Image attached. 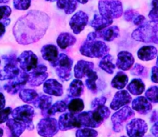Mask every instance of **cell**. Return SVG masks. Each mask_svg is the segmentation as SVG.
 <instances>
[{
    "instance_id": "obj_1",
    "label": "cell",
    "mask_w": 158,
    "mask_h": 137,
    "mask_svg": "<svg viewBox=\"0 0 158 137\" xmlns=\"http://www.w3.org/2000/svg\"><path fill=\"white\" fill-rule=\"evenodd\" d=\"M50 18L44 12L31 10L18 18L14 25L13 35L18 43L28 45L41 39L46 33Z\"/></svg>"
},
{
    "instance_id": "obj_2",
    "label": "cell",
    "mask_w": 158,
    "mask_h": 137,
    "mask_svg": "<svg viewBox=\"0 0 158 137\" xmlns=\"http://www.w3.org/2000/svg\"><path fill=\"white\" fill-rule=\"evenodd\" d=\"M132 38L142 42H153L157 44V23L145 21L133 32Z\"/></svg>"
},
{
    "instance_id": "obj_3",
    "label": "cell",
    "mask_w": 158,
    "mask_h": 137,
    "mask_svg": "<svg viewBox=\"0 0 158 137\" xmlns=\"http://www.w3.org/2000/svg\"><path fill=\"white\" fill-rule=\"evenodd\" d=\"M109 50L106 43L100 40H86L80 49L81 55L89 58H102L108 54Z\"/></svg>"
},
{
    "instance_id": "obj_4",
    "label": "cell",
    "mask_w": 158,
    "mask_h": 137,
    "mask_svg": "<svg viewBox=\"0 0 158 137\" xmlns=\"http://www.w3.org/2000/svg\"><path fill=\"white\" fill-rule=\"evenodd\" d=\"M98 7L100 15L108 19L118 18L123 15L122 2L118 0H100Z\"/></svg>"
},
{
    "instance_id": "obj_5",
    "label": "cell",
    "mask_w": 158,
    "mask_h": 137,
    "mask_svg": "<svg viewBox=\"0 0 158 137\" xmlns=\"http://www.w3.org/2000/svg\"><path fill=\"white\" fill-rule=\"evenodd\" d=\"M73 63V60L66 54L61 53L58 55L55 62L50 63L51 66L56 69V73L62 81H69L72 77Z\"/></svg>"
},
{
    "instance_id": "obj_6",
    "label": "cell",
    "mask_w": 158,
    "mask_h": 137,
    "mask_svg": "<svg viewBox=\"0 0 158 137\" xmlns=\"http://www.w3.org/2000/svg\"><path fill=\"white\" fill-rule=\"evenodd\" d=\"M12 118L15 120L19 121L25 124L26 129L29 131L32 130L34 129L33 126V117L35 115V112L32 106L29 105H24V106H18L11 112Z\"/></svg>"
},
{
    "instance_id": "obj_7",
    "label": "cell",
    "mask_w": 158,
    "mask_h": 137,
    "mask_svg": "<svg viewBox=\"0 0 158 137\" xmlns=\"http://www.w3.org/2000/svg\"><path fill=\"white\" fill-rule=\"evenodd\" d=\"M2 59L5 66L2 69H0V80H10L19 74L20 69L18 67V61L15 54H9L3 55Z\"/></svg>"
},
{
    "instance_id": "obj_8",
    "label": "cell",
    "mask_w": 158,
    "mask_h": 137,
    "mask_svg": "<svg viewBox=\"0 0 158 137\" xmlns=\"http://www.w3.org/2000/svg\"><path fill=\"white\" fill-rule=\"evenodd\" d=\"M58 131V122L52 117H45L37 124V132L42 137H52Z\"/></svg>"
},
{
    "instance_id": "obj_9",
    "label": "cell",
    "mask_w": 158,
    "mask_h": 137,
    "mask_svg": "<svg viewBox=\"0 0 158 137\" xmlns=\"http://www.w3.org/2000/svg\"><path fill=\"white\" fill-rule=\"evenodd\" d=\"M28 81H29V74L23 71H20L19 74L17 76L10 79L3 86V89L9 94L15 95L23 89Z\"/></svg>"
},
{
    "instance_id": "obj_10",
    "label": "cell",
    "mask_w": 158,
    "mask_h": 137,
    "mask_svg": "<svg viewBox=\"0 0 158 137\" xmlns=\"http://www.w3.org/2000/svg\"><path fill=\"white\" fill-rule=\"evenodd\" d=\"M134 110L128 106H125L119 111L114 114L111 117L113 123V129L114 132H120L123 129V124L124 122L134 116Z\"/></svg>"
},
{
    "instance_id": "obj_11",
    "label": "cell",
    "mask_w": 158,
    "mask_h": 137,
    "mask_svg": "<svg viewBox=\"0 0 158 137\" xmlns=\"http://www.w3.org/2000/svg\"><path fill=\"white\" fill-rule=\"evenodd\" d=\"M126 129L129 137H143L148 132V126L141 119H133L127 123Z\"/></svg>"
},
{
    "instance_id": "obj_12",
    "label": "cell",
    "mask_w": 158,
    "mask_h": 137,
    "mask_svg": "<svg viewBox=\"0 0 158 137\" xmlns=\"http://www.w3.org/2000/svg\"><path fill=\"white\" fill-rule=\"evenodd\" d=\"M18 64L23 72H30L38 65L37 55L32 51H25L19 57H17Z\"/></svg>"
},
{
    "instance_id": "obj_13",
    "label": "cell",
    "mask_w": 158,
    "mask_h": 137,
    "mask_svg": "<svg viewBox=\"0 0 158 137\" xmlns=\"http://www.w3.org/2000/svg\"><path fill=\"white\" fill-rule=\"evenodd\" d=\"M91 128L99 127L110 115L109 108L104 106L96 107L92 111H89Z\"/></svg>"
},
{
    "instance_id": "obj_14",
    "label": "cell",
    "mask_w": 158,
    "mask_h": 137,
    "mask_svg": "<svg viewBox=\"0 0 158 137\" xmlns=\"http://www.w3.org/2000/svg\"><path fill=\"white\" fill-rule=\"evenodd\" d=\"M28 83L31 86H39L44 83L48 77L47 67L43 64L37 65L36 67L29 72Z\"/></svg>"
},
{
    "instance_id": "obj_15",
    "label": "cell",
    "mask_w": 158,
    "mask_h": 137,
    "mask_svg": "<svg viewBox=\"0 0 158 137\" xmlns=\"http://www.w3.org/2000/svg\"><path fill=\"white\" fill-rule=\"evenodd\" d=\"M89 21V16L86 12L79 11L73 15L69 21V26L75 34H80L85 29Z\"/></svg>"
},
{
    "instance_id": "obj_16",
    "label": "cell",
    "mask_w": 158,
    "mask_h": 137,
    "mask_svg": "<svg viewBox=\"0 0 158 137\" xmlns=\"http://www.w3.org/2000/svg\"><path fill=\"white\" fill-rule=\"evenodd\" d=\"M58 127L60 130L66 131L75 128H81L77 120V115L73 113H64L59 118Z\"/></svg>"
},
{
    "instance_id": "obj_17",
    "label": "cell",
    "mask_w": 158,
    "mask_h": 137,
    "mask_svg": "<svg viewBox=\"0 0 158 137\" xmlns=\"http://www.w3.org/2000/svg\"><path fill=\"white\" fill-rule=\"evenodd\" d=\"M131 101H132V98H131V95H130L129 92L127 90L121 89V90L116 92L110 107L113 110H118L121 107H123V106L131 103Z\"/></svg>"
},
{
    "instance_id": "obj_18",
    "label": "cell",
    "mask_w": 158,
    "mask_h": 137,
    "mask_svg": "<svg viewBox=\"0 0 158 137\" xmlns=\"http://www.w3.org/2000/svg\"><path fill=\"white\" fill-rule=\"evenodd\" d=\"M134 58L132 54L127 51H122L117 55V60L116 66L121 70H130L134 66Z\"/></svg>"
},
{
    "instance_id": "obj_19",
    "label": "cell",
    "mask_w": 158,
    "mask_h": 137,
    "mask_svg": "<svg viewBox=\"0 0 158 137\" xmlns=\"http://www.w3.org/2000/svg\"><path fill=\"white\" fill-rule=\"evenodd\" d=\"M43 91L47 95L61 96L63 94V85L54 79H49L44 82Z\"/></svg>"
},
{
    "instance_id": "obj_20",
    "label": "cell",
    "mask_w": 158,
    "mask_h": 137,
    "mask_svg": "<svg viewBox=\"0 0 158 137\" xmlns=\"http://www.w3.org/2000/svg\"><path fill=\"white\" fill-rule=\"evenodd\" d=\"M96 38H103L106 42H111L120 35V29L117 26H108L100 31H96Z\"/></svg>"
},
{
    "instance_id": "obj_21",
    "label": "cell",
    "mask_w": 158,
    "mask_h": 137,
    "mask_svg": "<svg viewBox=\"0 0 158 137\" xmlns=\"http://www.w3.org/2000/svg\"><path fill=\"white\" fill-rule=\"evenodd\" d=\"M132 108L140 114L146 115L152 110V105L144 96H139L133 100Z\"/></svg>"
},
{
    "instance_id": "obj_22",
    "label": "cell",
    "mask_w": 158,
    "mask_h": 137,
    "mask_svg": "<svg viewBox=\"0 0 158 137\" xmlns=\"http://www.w3.org/2000/svg\"><path fill=\"white\" fill-rule=\"evenodd\" d=\"M94 64L92 62L80 60L74 67V75L77 79L86 76L89 72L94 70Z\"/></svg>"
},
{
    "instance_id": "obj_23",
    "label": "cell",
    "mask_w": 158,
    "mask_h": 137,
    "mask_svg": "<svg viewBox=\"0 0 158 137\" xmlns=\"http://www.w3.org/2000/svg\"><path fill=\"white\" fill-rule=\"evenodd\" d=\"M41 54L43 59L49 62L50 63H52L56 61L59 55L58 49L54 45H45L41 49Z\"/></svg>"
},
{
    "instance_id": "obj_24",
    "label": "cell",
    "mask_w": 158,
    "mask_h": 137,
    "mask_svg": "<svg viewBox=\"0 0 158 137\" xmlns=\"http://www.w3.org/2000/svg\"><path fill=\"white\" fill-rule=\"evenodd\" d=\"M6 126L10 130V137H20L26 129V126L23 123L15 120L14 119H9L6 121Z\"/></svg>"
},
{
    "instance_id": "obj_25",
    "label": "cell",
    "mask_w": 158,
    "mask_h": 137,
    "mask_svg": "<svg viewBox=\"0 0 158 137\" xmlns=\"http://www.w3.org/2000/svg\"><path fill=\"white\" fill-rule=\"evenodd\" d=\"M157 55V49L153 46H143L137 52V56L142 61H151Z\"/></svg>"
},
{
    "instance_id": "obj_26",
    "label": "cell",
    "mask_w": 158,
    "mask_h": 137,
    "mask_svg": "<svg viewBox=\"0 0 158 137\" xmlns=\"http://www.w3.org/2000/svg\"><path fill=\"white\" fill-rule=\"evenodd\" d=\"M112 23L113 20L104 18L98 13H95L94 18L89 22V26L94 28L96 31H100L105 28L108 27V26H110Z\"/></svg>"
},
{
    "instance_id": "obj_27",
    "label": "cell",
    "mask_w": 158,
    "mask_h": 137,
    "mask_svg": "<svg viewBox=\"0 0 158 137\" xmlns=\"http://www.w3.org/2000/svg\"><path fill=\"white\" fill-rule=\"evenodd\" d=\"M76 42H77L76 37L69 32H63L60 34L56 40L57 45L62 49H66L68 47L73 46Z\"/></svg>"
},
{
    "instance_id": "obj_28",
    "label": "cell",
    "mask_w": 158,
    "mask_h": 137,
    "mask_svg": "<svg viewBox=\"0 0 158 137\" xmlns=\"http://www.w3.org/2000/svg\"><path fill=\"white\" fill-rule=\"evenodd\" d=\"M84 91V85L80 79L73 80L68 89V97L69 98H78Z\"/></svg>"
},
{
    "instance_id": "obj_29",
    "label": "cell",
    "mask_w": 158,
    "mask_h": 137,
    "mask_svg": "<svg viewBox=\"0 0 158 137\" xmlns=\"http://www.w3.org/2000/svg\"><path fill=\"white\" fill-rule=\"evenodd\" d=\"M67 109V103L64 100L57 101L50 106L47 110L42 112V115L44 117H51L56 112H63Z\"/></svg>"
},
{
    "instance_id": "obj_30",
    "label": "cell",
    "mask_w": 158,
    "mask_h": 137,
    "mask_svg": "<svg viewBox=\"0 0 158 137\" xmlns=\"http://www.w3.org/2000/svg\"><path fill=\"white\" fill-rule=\"evenodd\" d=\"M127 91L131 92L132 95H139L144 92L145 85L141 79H134L127 85Z\"/></svg>"
},
{
    "instance_id": "obj_31",
    "label": "cell",
    "mask_w": 158,
    "mask_h": 137,
    "mask_svg": "<svg viewBox=\"0 0 158 137\" xmlns=\"http://www.w3.org/2000/svg\"><path fill=\"white\" fill-rule=\"evenodd\" d=\"M52 99L49 95H38L34 103H32L35 107L38 108V109H41L42 112L47 110L51 106H52Z\"/></svg>"
},
{
    "instance_id": "obj_32",
    "label": "cell",
    "mask_w": 158,
    "mask_h": 137,
    "mask_svg": "<svg viewBox=\"0 0 158 137\" xmlns=\"http://www.w3.org/2000/svg\"><path fill=\"white\" fill-rule=\"evenodd\" d=\"M113 60H114V57L110 54H106L100 60L99 66H100V69L107 72L108 74H113L114 72V69H116V66L113 62Z\"/></svg>"
},
{
    "instance_id": "obj_33",
    "label": "cell",
    "mask_w": 158,
    "mask_h": 137,
    "mask_svg": "<svg viewBox=\"0 0 158 137\" xmlns=\"http://www.w3.org/2000/svg\"><path fill=\"white\" fill-rule=\"evenodd\" d=\"M56 6L66 14H72L77 9V2L75 0H57Z\"/></svg>"
},
{
    "instance_id": "obj_34",
    "label": "cell",
    "mask_w": 158,
    "mask_h": 137,
    "mask_svg": "<svg viewBox=\"0 0 158 137\" xmlns=\"http://www.w3.org/2000/svg\"><path fill=\"white\" fill-rule=\"evenodd\" d=\"M128 80H129V78L124 72H118L117 75H115V77L113 79L112 82H111V86L115 89L121 90L127 86Z\"/></svg>"
},
{
    "instance_id": "obj_35",
    "label": "cell",
    "mask_w": 158,
    "mask_h": 137,
    "mask_svg": "<svg viewBox=\"0 0 158 137\" xmlns=\"http://www.w3.org/2000/svg\"><path fill=\"white\" fill-rule=\"evenodd\" d=\"M84 103L83 99L80 98H74L69 101V104H67V109L73 114H78L81 112L84 109Z\"/></svg>"
},
{
    "instance_id": "obj_36",
    "label": "cell",
    "mask_w": 158,
    "mask_h": 137,
    "mask_svg": "<svg viewBox=\"0 0 158 137\" xmlns=\"http://www.w3.org/2000/svg\"><path fill=\"white\" fill-rule=\"evenodd\" d=\"M86 76V81H85V84H86V87H87L88 89L90 90L93 93L97 94V92H98L97 84H96V81H97V79H98L97 73L93 70L91 71V72H89Z\"/></svg>"
},
{
    "instance_id": "obj_37",
    "label": "cell",
    "mask_w": 158,
    "mask_h": 137,
    "mask_svg": "<svg viewBox=\"0 0 158 137\" xmlns=\"http://www.w3.org/2000/svg\"><path fill=\"white\" fill-rule=\"evenodd\" d=\"M38 95V93L33 89H22L19 92V98L24 103L29 104H32Z\"/></svg>"
},
{
    "instance_id": "obj_38",
    "label": "cell",
    "mask_w": 158,
    "mask_h": 137,
    "mask_svg": "<svg viewBox=\"0 0 158 137\" xmlns=\"http://www.w3.org/2000/svg\"><path fill=\"white\" fill-rule=\"evenodd\" d=\"M131 74L133 75H136V76L145 78L148 75V69L143 66H142V65L137 63L131 69Z\"/></svg>"
},
{
    "instance_id": "obj_39",
    "label": "cell",
    "mask_w": 158,
    "mask_h": 137,
    "mask_svg": "<svg viewBox=\"0 0 158 137\" xmlns=\"http://www.w3.org/2000/svg\"><path fill=\"white\" fill-rule=\"evenodd\" d=\"M98 132L91 128L80 129L76 132V137H97Z\"/></svg>"
},
{
    "instance_id": "obj_40",
    "label": "cell",
    "mask_w": 158,
    "mask_h": 137,
    "mask_svg": "<svg viewBox=\"0 0 158 137\" xmlns=\"http://www.w3.org/2000/svg\"><path fill=\"white\" fill-rule=\"evenodd\" d=\"M157 94H158V87L156 86H151L148 90L146 91L145 98L149 102H151L153 103H157Z\"/></svg>"
},
{
    "instance_id": "obj_41",
    "label": "cell",
    "mask_w": 158,
    "mask_h": 137,
    "mask_svg": "<svg viewBox=\"0 0 158 137\" xmlns=\"http://www.w3.org/2000/svg\"><path fill=\"white\" fill-rule=\"evenodd\" d=\"M31 6V0H13V6L17 10H26Z\"/></svg>"
},
{
    "instance_id": "obj_42",
    "label": "cell",
    "mask_w": 158,
    "mask_h": 137,
    "mask_svg": "<svg viewBox=\"0 0 158 137\" xmlns=\"http://www.w3.org/2000/svg\"><path fill=\"white\" fill-rule=\"evenodd\" d=\"M152 10L149 13V18L153 22L157 23L158 22V12H157V0H153Z\"/></svg>"
},
{
    "instance_id": "obj_43",
    "label": "cell",
    "mask_w": 158,
    "mask_h": 137,
    "mask_svg": "<svg viewBox=\"0 0 158 137\" xmlns=\"http://www.w3.org/2000/svg\"><path fill=\"white\" fill-rule=\"evenodd\" d=\"M12 13V9L8 6H0V22L9 18Z\"/></svg>"
},
{
    "instance_id": "obj_44",
    "label": "cell",
    "mask_w": 158,
    "mask_h": 137,
    "mask_svg": "<svg viewBox=\"0 0 158 137\" xmlns=\"http://www.w3.org/2000/svg\"><path fill=\"white\" fill-rule=\"evenodd\" d=\"M12 108L7 107L0 110V124L5 123L9 119V115L12 112Z\"/></svg>"
},
{
    "instance_id": "obj_45",
    "label": "cell",
    "mask_w": 158,
    "mask_h": 137,
    "mask_svg": "<svg viewBox=\"0 0 158 137\" xmlns=\"http://www.w3.org/2000/svg\"><path fill=\"white\" fill-rule=\"evenodd\" d=\"M139 15L138 12L134 9H128L123 14V17L124 19L127 22H132L137 15Z\"/></svg>"
},
{
    "instance_id": "obj_46",
    "label": "cell",
    "mask_w": 158,
    "mask_h": 137,
    "mask_svg": "<svg viewBox=\"0 0 158 137\" xmlns=\"http://www.w3.org/2000/svg\"><path fill=\"white\" fill-rule=\"evenodd\" d=\"M106 103V98L105 96H101L98 97V98L94 99V100L91 103V109H95L96 107L100 106H104L105 103Z\"/></svg>"
},
{
    "instance_id": "obj_47",
    "label": "cell",
    "mask_w": 158,
    "mask_h": 137,
    "mask_svg": "<svg viewBox=\"0 0 158 137\" xmlns=\"http://www.w3.org/2000/svg\"><path fill=\"white\" fill-rule=\"evenodd\" d=\"M146 21V18H145L143 15H140V14H139L138 15H137V17H136L135 18H134V20H133V22H134V24L135 25V26H140V25L143 24L144 22Z\"/></svg>"
},
{
    "instance_id": "obj_48",
    "label": "cell",
    "mask_w": 158,
    "mask_h": 137,
    "mask_svg": "<svg viewBox=\"0 0 158 137\" xmlns=\"http://www.w3.org/2000/svg\"><path fill=\"white\" fill-rule=\"evenodd\" d=\"M157 66H155L152 68V72H151V80L154 83H157Z\"/></svg>"
},
{
    "instance_id": "obj_49",
    "label": "cell",
    "mask_w": 158,
    "mask_h": 137,
    "mask_svg": "<svg viewBox=\"0 0 158 137\" xmlns=\"http://www.w3.org/2000/svg\"><path fill=\"white\" fill-rule=\"evenodd\" d=\"M5 106H6V98L3 93L0 92V110L4 109Z\"/></svg>"
},
{
    "instance_id": "obj_50",
    "label": "cell",
    "mask_w": 158,
    "mask_h": 137,
    "mask_svg": "<svg viewBox=\"0 0 158 137\" xmlns=\"http://www.w3.org/2000/svg\"><path fill=\"white\" fill-rule=\"evenodd\" d=\"M151 133H152L155 137H157V135H158V123L157 122H156V123H154V126H152V128H151Z\"/></svg>"
},
{
    "instance_id": "obj_51",
    "label": "cell",
    "mask_w": 158,
    "mask_h": 137,
    "mask_svg": "<svg viewBox=\"0 0 158 137\" xmlns=\"http://www.w3.org/2000/svg\"><path fill=\"white\" fill-rule=\"evenodd\" d=\"M151 123H156V122H157V113L156 110H154V112H153L152 115H151Z\"/></svg>"
},
{
    "instance_id": "obj_52",
    "label": "cell",
    "mask_w": 158,
    "mask_h": 137,
    "mask_svg": "<svg viewBox=\"0 0 158 137\" xmlns=\"http://www.w3.org/2000/svg\"><path fill=\"white\" fill-rule=\"evenodd\" d=\"M5 32H6V26L2 23L0 22V38L3 36Z\"/></svg>"
},
{
    "instance_id": "obj_53",
    "label": "cell",
    "mask_w": 158,
    "mask_h": 137,
    "mask_svg": "<svg viewBox=\"0 0 158 137\" xmlns=\"http://www.w3.org/2000/svg\"><path fill=\"white\" fill-rule=\"evenodd\" d=\"M77 2H80L81 3V4H86V3H87V2L89 1V0H75Z\"/></svg>"
},
{
    "instance_id": "obj_54",
    "label": "cell",
    "mask_w": 158,
    "mask_h": 137,
    "mask_svg": "<svg viewBox=\"0 0 158 137\" xmlns=\"http://www.w3.org/2000/svg\"><path fill=\"white\" fill-rule=\"evenodd\" d=\"M9 1H10V0H0V4H1V3H7L9 2Z\"/></svg>"
},
{
    "instance_id": "obj_55",
    "label": "cell",
    "mask_w": 158,
    "mask_h": 137,
    "mask_svg": "<svg viewBox=\"0 0 158 137\" xmlns=\"http://www.w3.org/2000/svg\"><path fill=\"white\" fill-rule=\"evenodd\" d=\"M3 133H4V132H3V129H2V128H0V137L3 136Z\"/></svg>"
},
{
    "instance_id": "obj_56",
    "label": "cell",
    "mask_w": 158,
    "mask_h": 137,
    "mask_svg": "<svg viewBox=\"0 0 158 137\" xmlns=\"http://www.w3.org/2000/svg\"><path fill=\"white\" fill-rule=\"evenodd\" d=\"M47 2H54V1H56V0H46Z\"/></svg>"
},
{
    "instance_id": "obj_57",
    "label": "cell",
    "mask_w": 158,
    "mask_h": 137,
    "mask_svg": "<svg viewBox=\"0 0 158 137\" xmlns=\"http://www.w3.org/2000/svg\"><path fill=\"white\" fill-rule=\"evenodd\" d=\"M0 66H1V59H0Z\"/></svg>"
},
{
    "instance_id": "obj_58",
    "label": "cell",
    "mask_w": 158,
    "mask_h": 137,
    "mask_svg": "<svg viewBox=\"0 0 158 137\" xmlns=\"http://www.w3.org/2000/svg\"><path fill=\"white\" fill-rule=\"evenodd\" d=\"M121 137H126V136H121Z\"/></svg>"
},
{
    "instance_id": "obj_59",
    "label": "cell",
    "mask_w": 158,
    "mask_h": 137,
    "mask_svg": "<svg viewBox=\"0 0 158 137\" xmlns=\"http://www.w3.org/2000/svg\"></svg>"
}]
</instances>
